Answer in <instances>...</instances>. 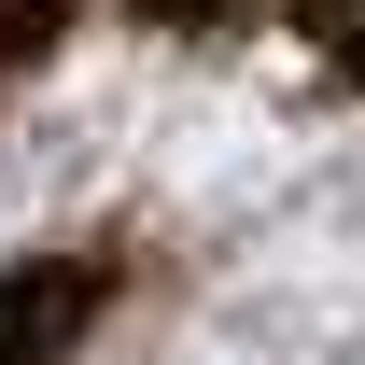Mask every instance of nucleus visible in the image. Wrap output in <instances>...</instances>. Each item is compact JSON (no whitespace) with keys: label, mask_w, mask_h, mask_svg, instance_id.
Listing matches in <instances>:
<instances>
[{"label":"nucleus","mask_w":365,"mask_h":365,"mask_svg":"<svg viewBox=\"0 0 365 365\" xmlns=\"http://www.w3.org/2000/svg\"><path fill=\"white\" fill-rule=\"evenodd\" d=\"M98 281L71 267V253H29V267H0V365H56L71 337H85Z\"/></svg>","instance_id":"obj_1"}]
</instances>
